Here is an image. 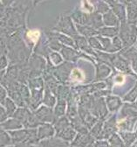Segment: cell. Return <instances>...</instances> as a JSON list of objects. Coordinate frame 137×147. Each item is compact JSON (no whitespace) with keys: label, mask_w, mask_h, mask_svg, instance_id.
Segmentation results:
<instances>
[{"label":"cell","mask_w":137,"mask_h":147,"mask_svg":"<svg viewBox=\"0 0 137 147\" xmlns=\"http://www.w3.org/2000/svg\"><path fill=\"white\" fill-rule=\"evenodd\" d=\"M119 36L123 42V49H128L134 46L137 40V26L128 21L121 22Z\"/></svg>","instance_id":"1"},{"label":"cell","mask_w":137,"mask_h":147,"mask_svg":"<svg viewBox=\"0 0 137 147\" xmlns=\"http://www.w3.org/2000/svg\"><path fill=\"white\" fill-rule=\"evenodd\" d=\"M74 24L75 23L73 20L71 15L63 14L58 18L55 26L52 27V31L64 33L66 35L72 37L73 39L74 37L80 34L76 28V25H74Z\"/></svg>","instance_id":"2"},{"label":"cell","mask_w":137,"mask_h":147,"mask_svg":"<svg viewBox=\"0 0 137 147\" xmlns=\"http://www.w3.org/2000/svg\"><path fill=\"white\" fill-rule=\"evenodd\" d=\"M112 66L113 67H115L117 70H119L123 74H127V75H130L136 77L135 74L134 73V70L132 69V67H130L129 61L119 53H114L113 54Z\"/></svg>","instance_id":"3"},{"label":"cell","mask_w":137,"mask_h":147,"mask_svg":"<svg viewBox=\"0 0 137 147\" xmlns=\"http://www.w3.org/2000/svg\"><path fill=\"white\" fill-rule=\"evenodd\" d=\"M70 62H67V61H66V62H64L63 64H61L60 66L47 68V71L52 72V75L57 78V80L60 82L66 83V81H68L70 73L72 70V67H73V64Z\"/></svg>","instance_id":"4"},{"label":"cell","mask_w":137,"mask_h":147,"mask_svg":"<svg viewBox=\"0 0 137 147\" xmlns=\"http://www.w3.org/2000/svg\"><path fill=\"white\" fill-rule=\"evenodd\" d=\"M60 52L61 55L63 56L64 60H66L67 61L74 62V61H76L78 59L81 58V57H85V58H87L89 60H92L91 58L87 57L86 54L79 52L76 48H73V47H69V46L63 45V47H61Z\"/></svg>","instance_id":"5"},{"label":"cell","mask_w":137,"mask_h":147,"mask_svg":"<svg viewBox=\"0 0 137 147\" xmlns=\"http://www.w3.org/2000/svg\"><path fill=\"white\" fill-rule=\"evenodd\" d=\"M91 113L93 114L101 120H104V118L107 116V106L105 102L103 97H96L93 106L91 109Z\"/></svg>","instance_id":"6"},{"label":"cell","mask_w":137,"mask_h":147,"mask_svg":"<svg viewBox=\"0 0 137 147\" xmlns=\"http://www.w3.org/2000/svg\"><path fill=\"white\" fill-rule=\"evenodd\" d=\"M33 113L41 123H53L54 113L51 107L46 105L40 106L34 110Z\"/></svg>","instance_id":"7"},{"label":"cell","mask_w":137,"mask_h":147,"mask_svg":"<svg viewBox=\"0 0 137 147\" xmlns=\"http://www.w3.org/2000/svg\"><path fill=\"white\" fill-rule=\"evenodd\" d=\"M9 134L11 137L14 145L25 146V143L28 137V129H18V130L10 131Z\"/></svg>","instance_id":"8"},{"label":"cell","mask_w":137,"mask_h":147,"mask_svg":"<svg viewBox=\"0 0 137 147\" xmlns=\"http://www.w3.org/2000/svg\"><path fill=\"white\" fill-rule=\"evenodd\" d=\"M117 131H118V125H117L116 114H115L104 123L101 139H108Z\"/></svg>","instance_id":"9"},{"label":"cell","mask_w":137,"mask_h":147,"mask_svg":"<svg viewBox=\"0 0 137 147\" xmlns=\"http://www.w3.org/2000/svg\"><path fill=\"white\" fill-rule=\"evenodd\" d=\"M96 138H94L90 131L88 133H79L78 132L75 138L72 142V146H90L95 142Z\"/></svg>","instance_id":"10"},{"label":"cell","mask_w":137,"mask_h":147,"mask_svg":"<svg viewBox=\"0 0 137 147\" xmlns=\"http://www.w3.org/2000/svg\"><path fill=\"white\" fill-rule=\"evenodd\" d=\"M55 134H56V131L53 123L52 124L50 123H43L38 127V137L40 141L46 138H52Z\"/></svg>","instance_id":"11"},{"label":"cell","mask_w":137,"mask_h":147,"mask_svg":"<svg viewBox=\"0 0 137 147\" xmlns=\"http://www.w3.org/2000/svg\"><path fill=\"white\" fill-rule=\"evenodd\" d=\"M73 20L76 25H87L90 24V13H86L85 11L76 9L71 14Z\"/></svg>","instance_id":"12"},{"label":"cell","mask_w":137,"mask_h":147,"mask_svg":"<svg viewBox=\"0 0 137 147\" xmlns=\"http://www.w3.org/2000/svg\"><path fill=\"white\" fill-rule=\"evenodd\" d=\"M112 66L104 63V62H99L96 65V76L95 81L100 82L107 79L111 74V67Z\"/></svg>","instance_id":"13"},{"label":"cell","mask_w":137,"mask_h":147,"mask_svg":"<svg viewBox=\"0 0 137 147\" xmlns=\"http://www.w3.org/2000/svg\"><path fill=\"white\" fill-rule=\"evenodd\" d=\"M73 40L75 41V44H76L78 49H81V50L84 51L85 53H87L89 54L94 55L95 51H93V48L91 47V46H90V44L88 42L87 38H86V37L79 34V35H77L76 37H74Z\"/></svg>","instance_id":"14"},{"label":"cell","mask_w":137,"mask_h":147,"mask_svg":"<svg viewBox=\"0 0 137 147\" xmlns=\"http://www.w3.org/2000/svg\"><path fill=\"white\" fill-rule=\"evenodd\" d=\"M23 127H24V123L19 119L13 117L1 123V129H4L5 131L18 130V129H22Z\"/></svg>","instance_id":"15"},{"label":"cell","mask_w":137,"mask_h":147,"mask_svg":"<svg viewBox=\"0 0 137 147\" xmlns=\"http://www.w3.org/2000/svg\"><path fill=\"white\" fill-rule=\"evenodd\" d=\"M38 145L40 146H69L70 144L69 142L65 141L60 138L53 136L52 138L40 140V143H38Z\"/></svg>","instance_id":"16"},{"label":"cell","mask_w":137,"mask_h":147,"mask_svg":"<svg viewBox=\"0 0 137 147\" xmlns=\"http://www.w3.org/2000/svg\"><path fill=\"white\" fill-rule=\"evenodd\" d=\"M110 7L111 10L114 12V14L118 17L121 22L127 21V9L125 5L121 2L115 1Z\"/></svg>","instance_id":"17"},{"label":"cell","mask_w":137,"mask_h":147,"mask_svg":"<svg viewBox=\"0 0 137 147\" xmlns=\"http://www.w3.org/2000/svg\"><path fill=\"white\" fill-rule=\"evenodd\" d=\"M104 25L107 26H120L121 21L114 12L112 10H109L107 12L102 14Z\"/></svg>","instance_id":"18"},{"label":"cell","mask_w":137,"mask_h":147,"mask_svg":"<svg viewBox=\"0 0 137 147\" xmlns=\"http://www.w3.org/2000/svg\"><path fill=\"white\" fill-rule=\"evenodd\" d=\"M122 116L126 118L137 117V105L135 102H127L122 109Z\"/></svg>","instance_id":"19"},{"label":"cell","mask_w":137,"mask_h":147,"mask_svg":"<svg viewBox=\"0 0 137 147\" xmlns=\"http://www.w3.org/2000/svg\"><path fill=\"white\" fill-rule=\"evenodd\" d=\"M90 26L93 27L96 30H99L102 26H104V22H103V18L102 14L96 11H93L90 13Z\"/></svg>","instance_id":"20"},{"label":"cell","mask_w":137,"mask_h":147,"mask_svg":"<svg viewBox=\"0 0 137 147\" xmlns=\"http://www.w3.org/2000/svg\"><path fill=\"white\" fill-rule=\"evenodd\" d=\"M106 103L107 106V109L109 111L114 112L116 110H118L121 106L122 105V101L115 96H107L106 98Z\"/></svg>","instance_id":"21"},{"label":"cell","mask_w":137,"mask_h":147,"mask_svg":"<svg viewBox=\"0 0 137 147\" xmlns=\"http://www.w3.org/2000/svg\"><path fill=\"white\" fill-rule=\"evenodd\" d=\"M76 135H77V131L75 130V128L71 124L70 126L66 128L65 130H63L60 133H58L56 136L58 137V138H62L65 141L73 142V139L75 138Z\"/></svg>","instance_id":"22"},{"label":"cell","mask_w":137,"mask_h":147,"mask_svg":"<svg viewBox=\"0 0 137 147\" xmlns=\"http://www.w3.org/2000/svg\"><path fill=\"white\" fill-rule=\"evenodd\" d=\"M76 28L81 35L86 37V38H87V39L90 38V37H93V36L99 35L98 30H96L93 27L87 26V25H76Z\"/></svg>","instance_id":"23"},{"label":"cell","mask_w":137,"mask_h":147,"mask_svg":"<svg viewBox=\"0 0 137 147\" xmlns=\"http://www.w3.org/2000/svg\"><path fill=\"white\" fill-rule=\"evenodd\" d=\"M120 26H104L98 30L99 35L103 37H107V38H113V37L119 35Z\"/></svg>","instance_id":"24"},{"label":"cell","mask_w":137,"mask_h":147,"mask_svg":"<svg viewBox=\"0 0 137 147\" xmlns=\"http://www.w3.org/2000/svg\"><path fill=\"white\" fill-rule=\"evenodd\" d=\"M72 93V88L66 85H58L57 89L54 92V95L57 97V100H66L67 101L68 97Z\"/></svg>","instance_id":"25"},{"label":"cell","mask_w":137,"mask_h":147,"mask_svg":"<svg viewBox=\"0 0 137 147\" xmlns=\"http://www.w3.org/2000/svg\"><path fill=\"white\" fill-rule=\"evenodd\" d=\"M52 123H53L54 128H55L56 135H58V133H60L63 130H65L66 128H67L68 126H70L72 124L70 119L67 117H65V116L58 118Z\"/></svg>","instance_id":"26"},{"label":"cell","mask_w":137,"mask_h":147,"mask_svg":"<svg viewBox=\"0 0 137 147\" xmlns=\"http://www.w3.org/2000/svg\"><path fill=\"white\" fill-rule=\"evenodd\" d=\"M66 111V100H57V104L54 107L53 113H54V120H57L63 116H65Z\"/></svg>","instance_id":"27"},{"label":"cell","mask_w":137,"mask_h":147,"mask_svg":"<svg viewBox=\"0 0 137 147\" xmlns=\"http://www.w3.org/2000/svg\"><path fill=\"white\" fill-rule=\"evenodd\" d=\"M56 96L53 94V92L50 89L49 87L45 85V92H44V98H43V103L48 107L52 108L56 103Z\"/></svg>","instance_id":"28"},{"label":"cell","mask_w":137,"mask_h":147,"mask_svg":"<svg viewBox=\"0 0 137 147\" xmlns=\"http://www.w3.org/2000/svg\"><path fill=\"white\" fill-rule=\"evenodd\" d=\"M137 126V117L127 118L126 121L118 124V131H132Z\"/></svg>","instance_id":"29"},{"label":"cell","mask_w":137,"mask_h":147,"mask_svg":"<svg viewBox=\"0 0 137 147\" xmlns=\"http://www.w3.org/2000/svg\"><path fill=\"white\" fill-rule=\"evenodd\" d=\"M32 113V112H31V110L28 109L26 107H19L18 109H17V110L15 111V113L13 114L12 117L19 119L23 123H25L27 121V119L29 118V117L31 116Z\"/></svg>","instance_id":"30"},{"label":"cell","mask_w":137,"mask_h":147,"mask_svg":"<svg viewBox=\"0 0 137 147\" xmlns=\"http://www.w3.org/2000/svg\"><path fill=\"white\" fill-rule=\"evenodd\" d=\"M103 126H104L103 120L99 119L98 122L91 128L90 134L96 139H101V136L103 132Z\"/></svg>","instance_id":"31"},{"label":"cell","mask_w":137,"mask_h":147,"mask_svg":"<svg viewBox=\"0 0 137 147\" xmlns=\"http://www.w3.org/2000/svg\"><path fill=\"white\" fill-rule=\"evenodd\" d=\"M127 21L137 26V5H126Z\"/></svg>","instance_id":"32"},{"label":"cell","mask_w":137,"mask_h":147,"mask_svg":"<svg viewBox=\"0 0 137 147\" xmlns=\"http://www.w3.org/2000/svg\"><path fill=\"white\" fill-rule=\"evenodd\" d=\"M91 2L93 5L94 10L101 14H104L107 12L109 10H111V7L108 4L102 1V0H91Z\"/></svg>","instance_id":"33"},{"label":"cell","mask_w":137,"mask_h":147,"mask_svg":"<svg viewBox=\"0 0 137 147\" xmlns=\"http://www.w3.org/2000/svg\"><path fill=\"white\" fill-rule=\"evenodd\" d=\"M120 136L122 137L125 146H131L133 145V144H134L136 138L135 133H133L131 131H121L119 132Z\"/></svg>","instance_id":"34"},{"label":"cell","mask_w":137,"mask_h":147,"mask_svg":"<svg viewBox=\"0 0 137 147\" xmlns=\"http://www.w3.org/2000/svg\"><path fill=\"white\" fill-rule=\"evenodd\" d=\"M1 104L5 108L9 117H11L13 116V114L15 113V111L17 110V106H16L17 104H16V102L9 96V97H6L5 100Z\"/></svg>","instance_id":"35"},{"label":"cell","mask_w":137,"mask_h":147,"mask_svg":"<svg viewBox=\"0 0 137 147\" xmlns=\"http://www.w3.org/2000/svg\"><path fill=\"white\" fill-rule=\"evenodd\" d=\"M13 144L12 139L9 132L5 131L4 129H1L0 131V146H9Z\"/></svg>","instance_id":"36"},{"label":"cell","mask_w":137,"mask_h":147,"mask_svg":"<svg viewBox=\"0 0 137 147\" xmlns=\"http://www.w3.org/2000/svg\"><path fill=\"white\" fill-rule=\"evenodd\" d=\"M108 142H109V144L111 146H120V147H123L125 146V144L122 138V137L117 134L116 132L113 133L109 138H108Z\"/></svg>","instance_id":"37"},{"label":"cell","mask_w":137,"mask_h":147,"mask_svg":"<svg viewBox=\"0 0 137 147\" xmlns=\"http://www.w3.org/2000/svg\"><path fill=\"white\" fill-rule=\"evenodd\" d=\"M137 100V82L134 84V88L123 97V101L128 102H134Z\"/></svg>","instance_id":"38"},{"label":"cell","mask_w":137,"mask_h":147,"mask_svg":"<svg viewBox=\"0 0 137 147\" xmlns=\"http://www.w3.org/2000/svg\"><path fill=\"white\" fill-rule=\"evenodd\" d=\"M48 58L52 62V64L55 65V66H58V65L61 64L63 62V59H64L62 55L58 53L57 51L51 52L49 53V55H48Z\"/></svg>","instance_id":"39"},{"label":"cell","mask_w":137,"mask_h":147,"mask_svg":"<svg viewBox=\"0 0 137 147\" xmlns=\"http://www.w3.org/2000/svg\"><path fill=\"white\" fill-rule=\"evenodd\" d=\"M112 45H113V49L114 53H117L119 51H122L123 49V42L122 40V39L120 38L119 35H117L115 37H113L112 40Z\"/></svg>","instance_id":"40"},{"label":"cell","mask_w":137,"mask_h":147,"mask_svg":"<svg viewBox=\"0 0 137 147\" xmlns=\"http://www.w3.org/2000/svg\"><path fill=\"white\" fill-rule=\"evenodd\" d=\"M88 42L91 46V47L94 50H99V51H104V48L101 45V43L100 42V40H98L97 36H93L90 37V38L87 39Z\"/></svg>","instance_id":"41"},{"label":"cell","mask_w":137,"mask_h":147,"mask_svg":"<svg viewBox=\"0 0 137 147\" xmlns=\"http://www.w3.org/2000/svg\"><path fill=\"white\" fill-rule=\"evenodd\" d=\"M109 145H110L109 142H107L106 139H96L92 146H95V147H107Z\"/></svg>","instance_id":"42"},{"label":"cell","mask_w":137,"mask_h":147,"mask_svg":"<svg viewBox=\"0 0 137 147\" xmlns=\"http://www.w3.org/2000/svg\"><path fill=\"white\" fill-rule=\"evenodd\" d=\"M0 113H1V115H0V116H1V117H0V121H1V123L4 122V121H5L9 117V116L7 114V111H6V109H5V108L3 105L0 107Z\"/></svg>","instance_id":"43"},{"label":"cell","mask_w":137,"mask_h":147,"mask_svg":"<svg viewBox=\"0 0 137 147\" xmlns=\"http://www.w3.org/2000/svg\"><path fill=\"white\" fill-rule=\"evenodd\" d=\"M8 61H7V55L5 53H2L1 56V70H5V67H7Z\"/></svg>","instance_id":"44"},{"label":"cell","mask_w":137,"mask_h":147,"mask_svg":"<svg viewBox=\"0 0 137 147\" xmlns=\"http://www.w3.org/2000/svg\"><path fill=\"white\" fill-rule=\"evenodd\" d=\"M6 97H7V89H5V87L2 85L1 86V96H0V101H1V103L5 100Z\"/></svg>","instance_id":"45"},{"label":"cell","mask_w":137,"mask_h":147,"mask_svg":"<svg viewBox=\"0 0 137 147\" xmlns=\"http://www.w3.org/2000/svg\"><path fill=\"white\" fill-rule=\"evenodd\" d=\"M120 2L125 5H137V0H121Z\"/></svg>","instance_id":"46"},{"label":"cell","mask_w":137,"mask_h":147,"mask_svg":"<svg viewBox=\"0 0 137 147\" xmlns=\"http://www.w3.org/2000/svg\"><path fill=\"white\" fill-rule=\"evenodd\" d=\"M15 1H16V0H1V3H2L3 6L9 7V6H11L14 4Z\"/></svg>","instance_id":"47"},{"label":"cell","mask_w":137,"mask_h":147,"mask_svg":"<svg viewBox=\"0 0 137 147\" xmlns=\"http://www.w3.org/2000/svg\"><path fill=\"white\" fill-rule=\"evenodd\" d=\"M43 1H45V0H32V5H33V6H36Z\"/></svg>","instance_id":"48"},{"label":"cell","mask_w":137,"mask_h":147,"mask_svg":"<svg viewBox=\"0 0 137 147\" xmlns=\"http://www.w3.org/2000/svg\"><path fill=\"white\" fill-rule=\"evenodd\" d=\"M102 1H104V2H106L107 4H108L110 6L116 1V0H102Z\"/></svg>","instance_id":"49"},{"label":"cell","mask_w":137,"mask_h":147,"mask_svg":"<svg viewBox=\"0 0 137 147\" xmlns=\"http://www.w3.org/2000/svg\"><path fill=\"white\" fill-rule=\"evenodd\" d=\"M134 133H135V136H136V138H137V128H136V131H135Z\"/></svg>","instance_id":"50"},{"label":"cell","mask_w":137,"mask_h":147,"mask_svg":"<svg viewBox=\"0 0 137 147\" xmlns=\"http://www.w3.org/2000/svg\"><path fill=\"white\" fill-rule=\"evenodd\" d=\"M133 145H134V146H136V147H137V142H135V143H134V144H133Z\"/></svg>","instance_id":"51"},{"label":"cell","mask_w":137,"mask_h":147,"mask_svg":"<svg viewBox=\"0 0 137 147\" xmlns=\"http://www.w3.org/2000/svg\"><path fill=\"white\" fill-rule=\"evenodd\" d=\"M135 102V104H136V105H137V100H136V101H135V102Z\"/></svg>","instance_id":"52"},{"label":"cell","mask_w":137,"mask_h":147,"mask_svg":"<svg viewBox=\"0 0 137 147\" xmlns=\"http://www.w3.org/2000/svg\"><path fill=\"white\" fill-rule=\"evenodd\" d=\"M116 1H118V2H120V1H121V0H116Z\"/></svg>","instance_id":"53"}]
</instances>
